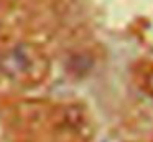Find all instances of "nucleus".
<instances>
[{"label": "nucleus", "instance_id": "f257e3e1", "mask_svg": "<svg viewBox=\"0 0 153 142\" xmlns=\"http://www.w3.org/2000/svg\"><path fill=\"white\" fill-rule=\"evenodd\" d=\"M46 73V61L31 46H15L0 51V84L10 83L25 86L36 83Z\"/></svg>", "mask_w": 153, "mask_h": 142}, {"label": "nucleus", "instance_id": "f03ea898", "mask_svg": "<svg viewBox=\"0 0 153 142\" xmlns=\"http://www.w3.org/2000/svg\"><path fill=\"white\" fill-rule=\"evenodd\" d=\"M150 92L153 94V78H150Z\"/></svg>", "mask_w": 153, "mask_h": 142}]
</instances>
